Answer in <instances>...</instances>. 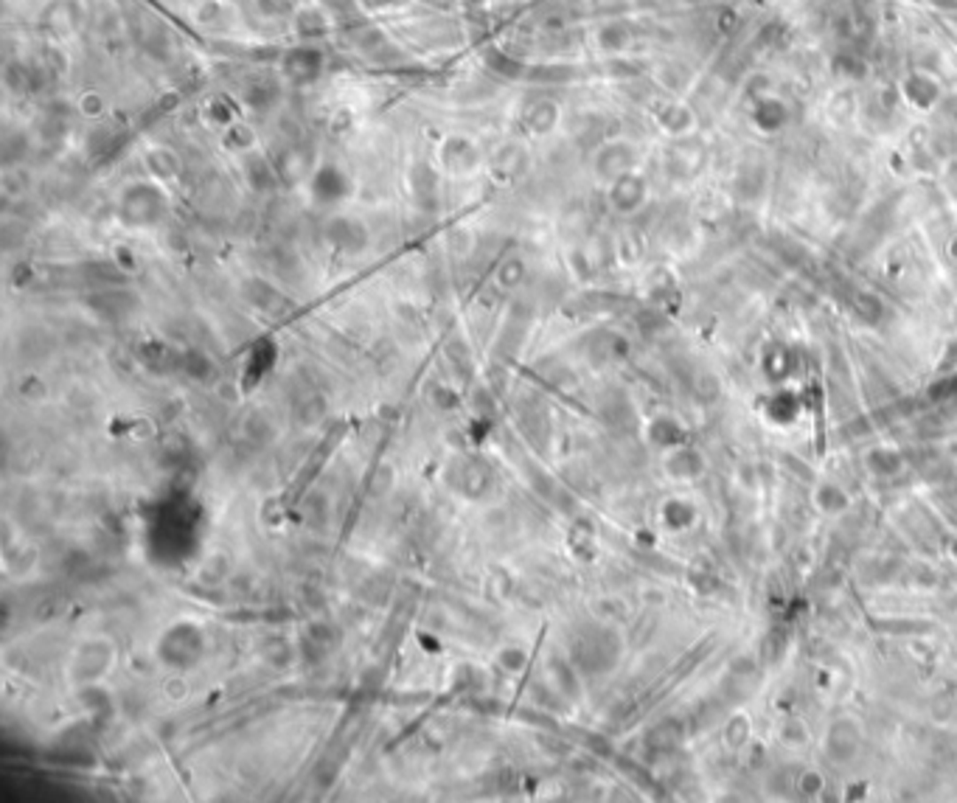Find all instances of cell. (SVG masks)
Instances as JSON below:
<instances>
[{
    "label": "cell",
    "instance_id": "1",
    "mask_svg": "<svg viewBox=\"0 0 957 803\" xmlns=\"http://www.w3.org/2000/svg\"><path fill=\"white\" fill-rule=\"evenodd\" d=\"M166 208H169L166 194L152 183H135L121 197V217L127 225H135V228L160 222L166 217Z\"/></svg>",
    "mask_w": 957,
    "mask_h": 803
},
{
    "label": "cell",
    "instance_id": "2",
    "mask_svg": "<svg viewBox=\"0 0 957 803\" xmlns=\"http://www.w3.org/2000/svg\"><path fill=\"white\" fill-rule=\"evenodd\" d=\"M160 654H163V663H169L174 668L197 663L203 654V632L191 624H180V627L169 629L163 635Z\"/></svg>",
    "mask_w": 957,
    "mask_h": 803
},
{
    "label": "cell",
    "instance_id": "3",
    "mask_svg": "<svg viewBox=\"0 0 957 803\" xmlns=\"http://www.w3.org/2000/svg\"><path fill=\"white\" fill-rule=\"evenodd\" d=\"M282 68L295 85H309L323 71V54L315 45H295L282 57Z\"/></svg>",
    "mask_w": 957,
    "mask_h": 803
},
{
    "label": "cell",
    "instance_id": "4",
    "mask_svg": "<svg viewBox=\"0 0 957 803\" xmlns=\"http://www.w3.org/2000/svg\"><path fill=\"white\" fill-rule=\"evenodd\" d=\"M441 166L447 169L450 174L455 177H467L477 169V163H481V152H477V146L464 138V135H452L441 143Z\"/></svg>",
    "mask_w": 957,
    "mask_h": 803
},
{
    "label": "cell",
    "instance_id": "5",
    "mask_svg": "<svg viewBox=\"0 0 957 803\" xmlns=\"http://www.w3.org/2000/svg\"><path fill=\"white\" fill-rule=\"evenodd\" d=\"M345 194H349V177L343 174V169L335 163H320L312 174V197L320 205H335Z\"/></svg>",
    "mask_w": 957,
    "mask_h": 803
},
{
    "label": "cell",
    "instance_id": "6",
    "mask_svg": "<svg viewBox=\"0 0 957 803\" xmlns=\"http://www.w3.org/2000/svg\"><path fill=\"white\" fill-rule=\"evenodd\" d=\"M326 239L343 253H359L362 248H366V242H368V231H366V225L351 220V217H337V220L328 222Z\"/></svg>",
    "mask_w": 957,
    "mask_h": 803
},
{
    "label": "cell",
    "instance_id": "7",
    "mask_svg": "<svg viewBox=\"0 0 957 803\" xmlns=\"http://www.w3.org/2000/svg\"><path fill=\"white\" fill-rule=\"evenodd\" d=\"M278 96H282V85H278L275 79L270 76H253L247 85L242 88V98L247 107L253 110H267L278 102Z\"/></svg>",
    "mask_w": 957,
    "mask_h": 803
},
{
    "label": "cell",
    "instance_id": "8",
    "mask_svg": "<svg viewBox=\"0 0 957 803\" xmlns=\"http://www.w3.org/2000/svg\"><path fill=\"white\" fill-rule=\"evenodd\" d=\"M244 177H247V183H251L253 191H270L275 186L278 166H273L267 155L251 152L244 160Z\"/></svg>",
    "mask_w": 957,
    "mask_h": 803
},
{
    "label": "cell",
    "instance_id": "9",
    "mask_svg": "<svg viewBox=\"0 0 957 803\" xmlns=\"http://www.w3.org/2000/svg\"><path fill=\"white\" fill-rule=\"evenodd\" d=\"M292 23H295V35H298L301 40H315V37H323L328 31V18L318 9H298V12H295Z\"/></svg>",
    "mask_w": 957,
    "mask_h": 803
},
{
    "label": "cell",
    "instance_id": "10",
    "mask_svg": "<svg viewBox=\"0 0 957 803\" xmlns=\"http://www.w3.org/2000/svg\"><path fill=\"white\" fill-rule=\"evenodd\" d=\"M556 119H559V112H556L553 102H534L522 112V124L531 129V133H548V129L556 124Z\"/></svg>",
    "mask_w": 957,
    "mask_h": 803
},
{
    "label": "cell",
    "instance_id": "11",
    "mask_svg": "<svg viewBox=\"0 0 957 803\" xmlns=\"http://www.w3.org/2000/svg\"><path fill=\"white\" fill-rule=\"evenodd\" d=\"M42 23L51 28L54 35H68V31L76 28L79 14H76L73 4H65V0H62V4H54L51 9H48V18Z\"/></svg>",
    "mask_w": 957,
    "mask_h": 803
},
{
    "label": "cell",
    "instance_id": "12",
    "mask_svg": "<svg viewBox=\"0 0 957 803\" xmlns=\"http://www.w3.org/2000/svg\"><path fill=\"white\" fill-rule=\"evenodd\" d=\"M146 166L158 180H172L180 172V160L172 150H152L146 155Z\"/></svg>",
    "mask_w": 957,
    "mask_h": 803
},
{
    "label": "cell",
    "instance_id": "13",
    "mask_svg": "<svg viewBox=\"0 0 957 803\" xmlns=\"http://www.w3.org/2000/svg\"><path fill=\"white\" fill-rule=\"evenodd\" d=\"M522 160H525V152L522 146L517 143H506L503 150L494 155V169L503 172V174H517L522 169Z\"/></svg>",
    "mask_w": 957,
    "mask_h": 803
},
{
    "label": "cell",
    "instance_id": "14",
    "mask_svg": "<svg viewBox=\"0 0 957 803\" xmlns=\"http://www.w3.org/2000/svg\"><path fill=\"white\" fill-rule=\"evenodd\" d=\"M222 141L234 152H247L253 146V133H251V127H244V124H228Z\"/></svg>",
    "mask_w": 957,
    "mask_h": 803
},
{
    "label": "cell",
    "instance_id": "15",
    "mask_svg": "<svg viewBox=\"0 0 957 803\" xmlns=\"http://www.w3.org/2000/svg\"><path fill=\"white\" fill-rule=\"evenodd\" d=\"M197 20L208 28H222V26H228V9L222 4H217V0H208V4L197 9Z\"/></svg>",
    "mask_w": 957,
    "mask_h": 803
},
{
    "label": "cell",
    "instance_id": "16",
    "mask_svg": "<svg viewBox=\"0 0 957 803\" xmlns=\"http://www.w3.org/2000/svg\"><path fill=\"white\" fill-rule=\"evenodd\" d=\"M522 275H525L522 261H520V259H511V261H506V265L500 267L498 282H500L503 287H517V284L522 282Z\"/></svg>",
    "mask_w": 957,
    "mask_h": 803
},
{
    "label": "cell",
    "instance_id": "17",
    "mask_svg": "<svg viewBox=\"0 0 957 803\" xmlns=\"http://www.w3.org/2000/svg\"><path fill=\"white\" fill-rule=\"evenodd\" d=\"M259 9L270 18H287L295 12V0H256Z\"/></svg>",
    "mask_w": 957,
    "mask_h": 803
},
{
    "label": "cell",
    "instance_id": "18",
    "mask_svg": "<svg viewBox=\"0 0 957 803\" xmlns=\"http://www.w3.org/2000/svg\"><path fill=\"white\" fill-rule=\"evenodd\" d=\"M79 107H81V112H85V116L98 119V116H102V112H104V98L98 96V93H85V96H81Z\"/></svg>",
    "mask_w": 957,
    "mask_h": 803
},
{
    "label": "cell",
    "instance_id": "19",
    "mask_svg": "<svg viewBox=\"0 0 957 803\" xmlns=\"http://www.w3.org/2000/svg\"><path fill=\"white\" fill-rule=\"evenodd\" d=\"M500 663L508 666L511 671H520V668L528 663V654H525L522 649H517V646H511V649H503V652H500Z\"/></svg>",
    "mask_w": 957,
    "mask_h": 803
},
{
    "label": "cell",
    "instance_id": "20",
    "mask_svg": "<svg viewBox=\"0 0 957 803\" xmlns=\"http://www.w3.org/2000/svg\"><path fill=\"white\" fill-rule=\"evenodd\" d=\"M362 6H368V9H385V6H393V0H362Z\"/></svg>",
    "mask_w": 957,
    "mask_h": 803
},
{
    "label": "cell",
    "instance_id": "21",
    "mask_svg": "<svg viewBox=\"0 0 957 803\" xmlns=\"http://www.w3.org/2000/svg\"><path fill=\"white\" fill-rule=\"evenodd\" d=\"M472 4H481V0H472Z\"/></svg>",
    "mask_w": 957,
    "mask_h": 803
}]
</instances>
